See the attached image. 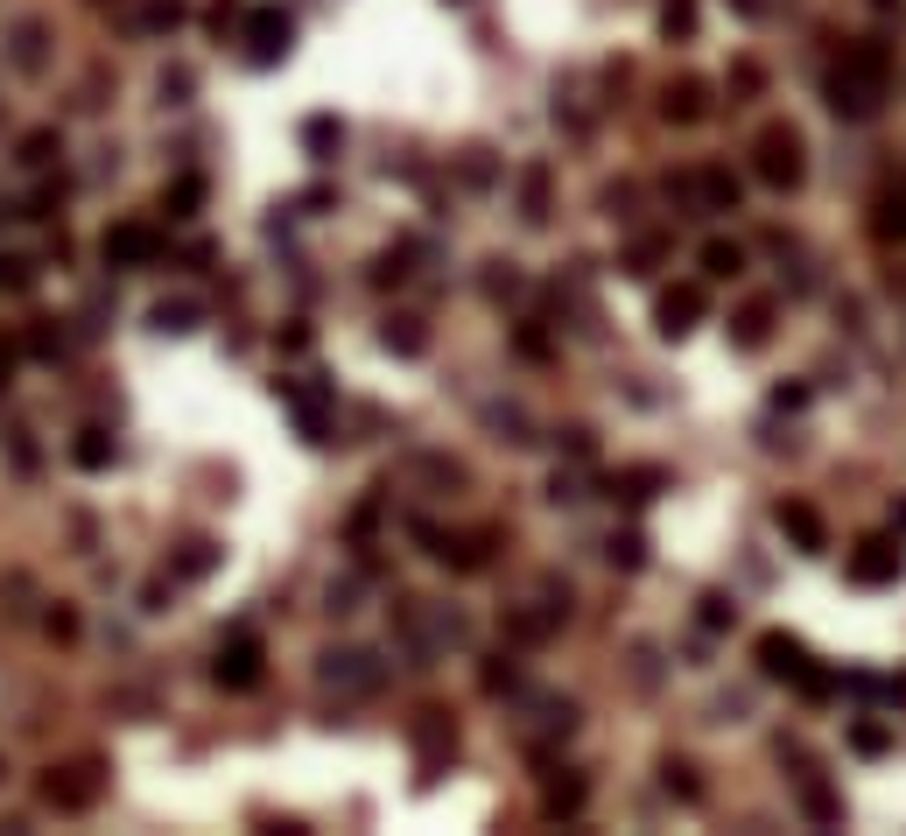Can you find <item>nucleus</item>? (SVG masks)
<instances>
[{"mask_svg":"<svg viewBox=\"0 0 906 836\" xmlns=\"http://www.w3.org/2000/svg\"><path fill=\"white\" fill-rule=\"evenodd\" d=\"M752 169H760V183L794 190L801 176H808V148H801V134L794 127H766L760 148H752Z\"/></svg>","mask_w":906,"mask_h":836,"instance_id":"obj_1","label":"nucleus"},{"mask_svg":"<svg viewBox=\"0 0 906 836\" xmlns=\"http://www.w3.org/2000/svg\"><path fill=\"white\" fill-rule=\"evenodd\" d=\"M99 253H106V267H155L162 261V232L141 226V218H127V226H106Z\"/></svg>","mask_w":906,"mask_h":836,"instance_id":"obj_2","label":"nucleus"},{"mask_svg":"<svg viewBox=\"0 0 906 836\" xmlns=\"http://www.w3.org/2000/svg\"><path fill=\"white\" fill-rule=\"evenodd\" d=\"M42 801H50L56 815H78L99 801V773L92 767H50L42 773Z\"/></svg>","mask_w":906,"mask_h":836,"instance_id":"obj_3","label":"nucleus"},{"mask_svg":"<svg viewBox=\"0 0 906 836\" xmlns=\"http://www.w3.org/2000/svg\"><path fill=\"white\" fill-rule=\"evenodd\" d=\"M260 639L254 633H240V639H226V647H218V661H212V682L218 689H254L260 682Z\"/></svg>","mask_w":906,"mask_h":836,"instance_id":"obj_4","label":"nucleus"},{"mask_svg":"<svg viewBox=\"0 0 906 836\" xmlns=\"http://www.w3.org/2000/svg\"><path fill=\"white\" fill-rule=\"evenodd\" d=\"M710 295L696 289V281H675V289H661V303H653V317H661V338H689L696 324H703Z\"/></svg>","mask_w":906,"mask_h":836,"instance_id":"obj_5","label":"nucleus"},{"mask_svg":"<svg viewBox=\"0 0 906 836\" xmlns=\"http://www.w3.org/2000/svg\"><path fill=\"white\" fill-rule=\"evenodd\" d=\"M289 36H295V22L281 8H246V56H254V64L289 56Z\"/></svg>","mask_w":906,"mask_h":836,"instance_id":"obj_6","label":"nucleus"},{"mask_svg":"<svg viewBox=\"0 0 906 836\" xmlns=\"http://www.w3.org/2000/svg\"><path fill=\"white\" fill-rule=\"evenodd\" d=\"M774 528L801 548V556H822V548H829V528H822V514H815L808 499H780L774 506Z\"/></svg>","mask_w":906,"mask_h":836,"instance_id":"obj_7","label":"nucleus"},{"mask_svg":"<svg viewBox=\"0 0 906 836\" xmlns=\"http://www.w3.org/2000/svg\"><path fill=\"white\" fill-rule=\"evenodd\" d=\"M450 752H457L450 717H443V710H422V717H414V759H422V773H436Z\"/></svg>","mask_w":906,"mask_h":836,"instance_id":"obj_8","label":"nucleus"},{"mask_svg":"<svg viewBox=\"0 0 906 836\" xmlns=\"http://www.w3.org/2000/svg\"><path fill=\"white\" fill-rule=\"evenodd\" d=\"M752 654H760V668L774 682H801V668H808V647H801L794 633H760V647H752Z\"/></svg>","mask_w":906,"mask_h":836,"instance_id":"obj_9","label":"nucleus"},{"mask_svg":"<svg viewBox=\"0 0 906 836\" xmlns=\"http://www.w3.org/2000/svg\"><path fill=\"white\" fill-rule=\"evenodd\" d=\"M851 584H865V591L899 584V548H893V542H857V556H851Z\"/></svg>","mask_w":906,"mask_h":836,"instance_id":"obj_10","label":"nucleus"},{"mask_svg":"<svg viewBox=\"0 0 906 836\" xmlns=\"http://www.w3.org/2000/svg\"><path fill=\"white\" fill-rule=\"evenodd\" d=\"M843 71H851L857 85H871V92H885V71H893V56H885V42H851V50H843Z\"/></svg>","mask_w":906,"mask_h":836,"instance_id":"obj_11","label":"nucleus"},{"mask_svg":"<svg viewBox=\"0 0 906 836\" xmlns=\"http://www.w3.org/2000/svg\"><path fill=\"white\" fill-rule=\"evenodd\" d=\"M829 106L851 113V119H865V113H879V92H871V85H857L851 71H829Z\"/></svg>","mask_w":906,"mask_h":836,"instance_id":"obj_12","label":"nucleus"},{"mask_svg":"<svg viewBox=\"0 0 906 836\" xmlns=\"http://www.w3.org/2000/svg\"><path fill=\"white\" fill-rule=\"evenodd\" d=\"M661 113L689 127V119H703V113H710V92H703V85H696V78H675V85H667V92H661Z\"/></svg>","mask_w":906,"mask_h":836,"instance_id":"obj_13","label":"nucleus"},{"mask_svg":"<svg viewBox=\"0 0 906 836\" xmlns=\"http://www.w3.org/2000/svg\"><path fill=\"white\" fill-rule=\"evenodd\" d=\"M323 682H345V689H373L380 675L366 668V654H352V647H345V654H323Z\"/></svg>","mask_w":906,"mask_h":836,"instance_id":"obj_14","label":"nucleus"},{"mask_svg":"<svg viewBox=\"0 0 906 836\" xmlns=\"http://www.w3.org/2000/svg\"><path fill=\"white\" fill-rule=\"evenodd\" d=\"M696 190H703L710 212H738V198H745V183H738L731 169H703V176H696Z\"/></svg>","mask_w":906,"mask_h":836,"instance_id":"obj_15","label":"nucleus"},{"mask_svg":"<svg viewBox=\"0 0 906 836\" xmlns=\"http://www.w3.org/2000/svg\"><path fill=\"white\" fill-rule=\"evenodd\" d=\"M703 275H710V281H738V275H745V246H731V239H710V246H703Z\"/></svg>","mask_w":906,"mask_h":836,"instance_id":"obj_16","label":"nucleus"},{"mask_svg":"<svg viewBox=\"0 0 906 836\" xmlns=\"http://www.w3.org/2000/svg\"><path fill=\"white\" fill-rule=\"evenodd\" d=\"M337 141H345V127H337L331 113L303 119V148H309V155H317V162H331V155H337Z\"/></svg>","mask_w":906,"mask_h":836,"instance_id":"obj_17","label":"nucleus"},{"mask_svg":"<svg viewBox=\"0 0 906 836\" xmlns=\"http://www.w3.org/2000/svg\"><path fill=\"white\" fill-rule=\"evenodd\" d=\"M71 457H78V471H106L113 465V436H106V429H78Z\"/></svg>","mask_w":906,"mask_h":836,"instance_id":"obj_18","label":"nucleus"},{"mask_svg":"<svg viewBox=\"0 0 906 836\" xmlns=\"http://www.w3.org/2000/svg\"><path fill=\"white\" fill-rule=\"evenodd\" d=\"M851 752H865V759L893 752V731H885L879 717H857V724H851Z\"/></svg>","mask_w":906,"mask_h":836,"instance_id":"obj_19","label":"nucleus"},{"mask_svg":"<svg viewBox=\"0 0 906 836\" xmlns=\"http://www.w3.org/2000/svg\"><path fill=\"white\" fill-rule=\"evenodd\" d=\"M212 570H218V548H212V542H183L176 577H183V584H197V577H212Z\"/></svg>","mask_w":906,"mask_h":836,"instance_id":"obj_20","label":"nucleus"},{"mask_svg":"<svg viewBox=\"0 0 906 836\" xmlns=\"http://www.w3.org/2000/svg\"><path fill=\"white\" fill-rule=\"evenodd\" d=\"M653 485H661V471H653V465H633V471H618V478H612V492H618V499H633V506L653 499Z\"/></svg>","mask_w":906,"mask_h":836,"instance_id":"obj_21","label":"nucleus"},{"mask_svg":"<svg viewBox=\"0 0 906 836\" xmlns=\"http://www.w3.org/2000/svg\"><path fill=\"white\" fill-rule=\"evenodd\" d=\"M766 331H774V303H752L745 317H738V345L760 352V345H766Z\"/></svg>","mask_w":906,"mask_h":836,"instance_id":"obj_22","label":"nucleus"},{"mask_svg":"<svg viewBox=\"0 0 906 836\" xmlns=\"http://www.w3.org/2000/svg\"><path fill=\"white\" fill-rule=\"evenodd\" d=\"M794 689L808 696V704H829V696L843 689V675H837V668H815V661H808V668H801V682H794Z\"/></svg>","mask_w":906,"mask_h":836,"instance_id":"obj_23","label":"nucleus"},{"mask_svg":"<svg viewBox=\"0 0 906 836\" xmlns=\"http://www.w3.org/2000/svg\"><path fill=\"white\" fill-rule=\"evenodd\" d=\"M801 809H808V823H843V801L829 795L822 781H808V787H801Z\"/></svg>","mask_w":906,"mask_h":836,"instance_id":"obj_24","label":"nucleus"},{"mask_svg":"<svg viewBox=\"0 0 906 836\" xmlns=\"http://www.w3.org/2000/svg\"><path fill=\"white\" fill-rule=\"evenodd\" d=\"M380 338H387V352H400V358H414V352L429 345V331H422V324H414V317H394V324H387V331H380Z\"/></svg>","mask_w":906,"mask_h":836,"instance_id":"obj_25","label":"nucleus"},{"mask_svg":"<svg viewBox=\"0 0 906 836\" xmlns=\"http://www.w3.org/2000/svg\"><path fill=\"white\" fill-rule=\"evenodd\" d=\"M14 64H22L28 78L42 71V22H22V28H14Z\"/></svg>","mask_w":906,"mask_h":836,"instance_id":"obj_26","label":"nucleus"},{"mask_svg":"<svg viewBox=\"0 0 906 836\" xmlns=\"http://www.w3.org/2000/svg\"><path fill=\"white\" fill-rule=\"evenodd\" d=\"M197 204H204V176H176L169 183V218H197Z\"/></svg>","mask_w":906,"mask_h":836,"instance_id":"obj_27","label":"nucleus"},{"mask_svg":"<svg viewBox=\"0 0 906 836\" xmlns=\"http://www.w3.org/2000/svg\"><path fill=\"white\" fill-rule=\"evenodd\" d=\"M28 281H36V261H22V253H0V289H8V295H22Z\"/></svg>","mask_w":906,"mask_h":836,"instance_id":"obj_28","label":"nucleus"},{"mask_svg":"<svg viewBox=\"0 0 906 836\" xmlns=\"http://www.w3.org/2000/svg\"><path fill=\"white\" fill-rule=\"evenodd\" d=\"M584 809V781H548V815H576Z\"/></svg>","mask_w":906,"mask_h":836,"instance_id":"obj_29","label":"nucleus"},{"mask_svg":"<svg viewBox=\"0 0 906 836\" xmlns=\"http://www.w3.org/2000/svg\"><path fill=\"white\" fill-rule=\"evenodd\" d=\"M661 36H696V0H667V8H661Z\"/></svg>","mask_w":906,"mask_h":836,"instance_id":"obj_30","label":"nucleus"},{"mask_svg":"<svg viewBox=\"0 0 906 836\" xmlns=\"http://www.w3.org/2000/svg\"><path fill=\"white\" fill-rule=\"evenodd\" d=\"M183 0H148V8H141V28H183Z\"/></svg>","mask_w":906,"mask_h":836,"instance_id":"obj_31","label":"nucleus"},{"mask_svg":"<svg viewBox=\"0 0 906 836\" xmlns=\"http://www.w3.org/2000/svg\"><path fill=\"white\" fill-rule=\"evenodd\" d=\"M871 232H879V239H906V198H885L879 218H871Z\"/></svg>","mask_w":906,"mask_h":836,"instance_id":"obj_32","label":"nucleus"},{"mask_svg":"<svg viewBox=\"0 0 906 836\" xmlns=\"http://www.w3.org/2000/svg\"><path fill=\"white\" fill-rule=\"evenodd\" d=\"M197 324V303H155V331H190Z\"/></svg>","mask_w":906,"mask_h":836,"instance_id":"obj_33","label":"nucleus"},{"mask_svg":"<svg viewBox=\"0 0 906 836\" xmlns=\"http://www.w3.org/2000/svg\"><path fill=\"white\" fill-rule=\"evenodd\" d=\"M50 155H56V134H50V127H42V134H28V141H22V162H28V169H42Z\"/></svg>","mask_w":906,"mask_h":836,"instance_id":"obj_34","label":"nucleus"},{"mask_svg":"<svg viewBox=\"0 0 906 836\" xmlns=\"http://www.w3.org/2000/svg\"><path fill=\"white\" fill-rule=\"evenodd\" d=\"M42 633H50V639H64V647H71V639H78V611H71V605H56L50 619H42Z\"/></svg>","mask_w":906,"mask_h":836,"instance_id":"obj_35","label":"nucleus"},{"mask_svg":"<svg viewBox=\"0 0 906 836\" xmlns=\"http://www.w3.org/2000/svg\"><path fill=\"white\" fill-rule=\"evenodd\" d=\"M667 787H675V795H681V801H696V795H703V781H696V773H689V767H667Z\"/></svg>","mask_w":906,"mask_h":836,"instance_id":"obj_36","label":"nucleus"},{"mask_svg":"<svg viewBox=\"0 0 906 836\" xmlns=\"http://www.w3.org/2000/svg\"><path fill=\"white\" fill-rule=\"evenodd\" d=\"M541 204H548V176H541V169H534V176H527V218H548V212H541Z\"/></svg>","mask_w":906,"mask_h":836,"instance_id":"obj_37","label":"nucleus"},{"mask_svg":"<svg viewBox=\"0 0 906 836\" xmlns=\"http://www.w3.org/2000/svg\"><path fill=\"white\" fill-rule=\"evenodd\" d=\"M738 605H724V597H703V625H731Z\"/></svg>","mask_w":906,"mask_h":836,"instance_id":"obj_38","label":"nucleus"},{"mask_svg":"<svg viewBox=\"0 0 906 836\" xmlns=\"http://www.w3.org/2000/svg\"><path fill=\"white\" fill-rule=\"evenodd\" d=\"M28 352H36V358H56V331H50V324H36V331H28Z\"/></svg>","mask_w":906,"mask_h":836,"instance_id":"obj_39","label":"nucleus"},{"mask_svg":"<svg viewBox=\"0 0 906 836\" xmlns=\"http://www.w3.org/2000/svg\"><path fill=\"white\" fill-rule=\"evenodd\" d=\"M612 562H626V570H640V534H626V542H612Z\"/></svg>","mask_w":906,"mask_h":836,"instance_id":"obj_40","label":"nucleus"},{"mask_svg":"<svg viewBox=\"0 0 906 836\" xmlns=\"http://www.w3.org/2000/svg\"><path fill=\"white\" fill-rule=\"evenodd\" d=\"M8 366H14V352H0V387H8Z\"/></svg>","mask_w":906,"mask_h":836,"instance_id":"obj_41","label":"nucleus"},{"mask_svg":"<svg viewBox=\"0 0 906 836\" xmlns=\"http://www.w3.org/2000/svg\"><path fill=\"white\" fill-rule=\"evenodd\" d=\"M738 14H760V0H738Z\"/></svg>","mask_w":906,"mask_h":836,"instance_id":"obj_42","label":"nucleus"},{"mask_svg":"<svg viewBox=\"0 0 906 836\" xmlns=\"http://www.w3.org/2000/svg\"><path fill=\"white\" fill-rule=\"evenodd\" d=\"M893 520H899V528H906V499H899V506H893Z\"/></svg>","mask_w":906,"mask_h":836,"instance_id":"obj_43","label":"nucleus"},{"mask_svg":"<svg viewBox=\"0 0 906 836\" xmlns=\"http://www.w3.org/2000/svg\"><path fill=\"white\" fill-rule=\"evenodd\" d=\"M879 8H893V0H879Z\"/></svg>","mask_w":906,"mask_h":836,"instance_id":"obj_44","label":"nucleus"}]
</instances>
